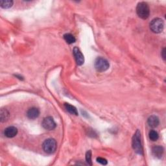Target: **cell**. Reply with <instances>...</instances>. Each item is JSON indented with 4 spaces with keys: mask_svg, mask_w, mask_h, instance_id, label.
I'll return each instance as SVG.
<instances>
[{
    "mask_svg": "<svg viewBox=\"0 0 166 166\" xmlns=\"http://www.w3.org/2000/svg\"><path fill=\"white\" fill-rule=\"evenodd\" d=\"M132 148L134 149L136 153L139 155H143V147L141 141V133L139 130H137L135 134L132 138Z\"/></svg>",
    "mask_w": 166,
    "mask_h": 166,
    "instance_id": "cell-1",
    "label": "cell"
},
{
    "mask_svg": "<svg viewBox=\"0 0 166 166\" xmlns=\"http://www.w3.org/2000/svg\"><path fill=\"white\" fill-rule=\"evenodd\" d=\"M136 12L138 16L143 19H147L149 16L150 11L149 5L145 2L139 3L136 7Z\"/></svg>",
    "mask_w": 166,
    "mask_h": 166,
    "instance_id": "cell-2",
    "label": "cell"
},
{
    "mask_svg": "<svg viewBox=\"0 0 166 166\" xmlns=\"http://www.w3.org/2000/svg\"><path fill=\"white\" fill-rule=\"evenodd\" d=\"M42 147L45 152L48 154H53L57 148V143L55 139L49 138L45 140L42 145Z\"/></svg>",
    "mask_w": 166,
    "mask_h": 166,
    "instance_id": "cell-3",
    "label": "cell"
},
{
    "mask_svg": "<svg viewBox=\"0 0 166 166\" xmlns=\"http://www.w3.org/2000/svg\"><path fill=\"white\" fill-rule=\"evenodd\" d=\"M164 28V21L161 18H155L150 23V29L155 33H160Z\"/></svg>",
    "mask_w": 166,
    "mask_h": 166,
    "instance_id": "cell-4",
    "label": "cell"
},
{
    "mask_svg": "<svg viewBox=\"0 0 166 166\" xmlns=\"http://www.w3.org/2000/svg\"><path fill=\"white\" fill-rule=\"evenodd\" d=\"M94 66L95 68L96 69L97 71L99 72H103L109 68L110 64L107 59L101 57H99L96 60Z\"/></svg>",
    "mask_w": 166,
    "mask_h": 166,
    "instance_id": "cell-5",
    "label": "cell"
},
{
    "mask_svg": "<svg viewBox=\"0 0 166 166\" xmlns=\"http://www.w3.org/2000/svg\"><path fill=\"white\" fill-rule=\"evenodd\" d=\"M43 127L48 130H52L56 128V123L55 122L53 118L52 117H46L43 119L42 123Z\"/></svg>",
    "mask_w": 166,
    "mask_h": 166,
    "instance_id": "cell-6",
    "label": "cell"
},
{
    "mask_svg": "<svg viewBox=\"0 0 166 166\" xmlns=\"http://www.w3.org/2000/svg\"><path fill=\"white\" fill-rule=\"evenodd\" d=\"M73 53H74L77 65L79 66L83 65L84 62V58L80 49L77 47H75L74 48V50H73Z\"/></svg>",
    "mask_w": 166,
    "mask_h": 166,
    "instance_id": "cell-7",
    "label": "cell"
},
{
    "mask_svg": "<svg viewBox=\"0 0 166 166\" xmlns=\"http://www.w3.org/2000/svg\"><path fill=\"white\" fill-rule=\"evenodd\" d=\"M18 134V129L15 127H9L4 130V134L6 137L11 138L16 136Z\"/></svg>",
    "mask_w": 166,
    "mask_h": 166,
    "instance_id": "cell-8",
    "label": "cell"
},
{
    "mask_svg": "<svg viewBox=\"0 0 166 166\" xmlns=\"http://www.w3.org/2000/svg\"><path fill=\"white\" fill-rule=\"evenodd\" d=\"M40 115V110L38 109L32 107L28 110L27 112V116L31 119H35L37 118Z\"/></svg>",
    "mask_w": 166,
    "mask_h": 166,
    "instance_id": "cell-9",
    "label": "cell"
},
{
    "mask_svg": "<svg viewBox=\"0 0 166 166\" xmlns=\"http://www.w3.org/2000/svg\"><path fill=\"white\" fill-rule=\"evenodd\" d=\"M147 123L150 127L156 128L158 127L159 123H160V121H159V118L157 116H151L148 118Z\"/></svg>",
    "mask_w": 166,
    "mask_h": 166,
    "instance_id": "cell-10",
    "label": "cell"
},
{
    "mask_svg": "<svg viewBox=\"0 0 166 166\" xmlns=\"http://www.w3.org/2000/svg\"><path fill=\"white\" fill-rule=\"evenodd\" d=\"M152 152L155 157L160 158L164 153V148L161 146H155V147L152 148Z\"/></svg>",
    "mask_w": 166,
    "mask_h": 166,
    "instance_id": "cell-11",
    "label": "cell"
},
{
    "mask_svg": "<svg viewBox=\"0 0 166 166\" xmlns=\"http://www.w3.org/2000/svg\"><path fill=\"white\" fill-rule=\"evenodd\" d=\"M64 107L66 109L69 113H70L71 114L73 115H75L77 116L78 115V112L77 109L74 107V106H73L69 103H65L64 104Z\"/></svg>",
    "mask_w": 166,
    "mask_h": 166,
    "instance_id": "cell-12",
    "label": "cell"
},
{
    "mask_svg": "<svg viewBox=\"0 0 166 166\" xmlns=\"http://www.w3.org/2000/svg\"><path fill=\"white\" fill-rule=\"evenodd\" d=\"M9 117V113L7 111V110L2 109L1 110V112H0V118H1V121L5 122L7 121Z\"/></svg>",
    "mask_w": 166,
    "mask_h": 166,
    "instance_id": "cell-13",
    "label": "cell"
},
{
    "mask_svg": "<svg viewBox=\"0 0 166 166\" xmlns=\"http://www.w3.org/2000/svg\"><path fill=\"white\" fill-rule=\"evenodd\" d=\"M64 38L66 40V42H67L69 44L74 43L76 40L74 36V35H72L71 34H70V33H67V34H65L64 35Z\"/></svg>",
    "mask_w": 166,
    "mask_h": 166,
    "instance_id": "cell-14",
    "label": "cell"
},
{
    "mask_svg": "<svg viewBox=\"0 0 166 166\" xmlns=\"http://www.w3.org/2000/svg\"><path fill=\"white\" fill-rule=\"evenodd\" d=\"M0 5L3 9H9L12 6L13 2L11 1V0H2V1H0Z\"/></svg>",
    "mask_w": 166,
    "mask_h": 166,
    "instance_id": "cell-15",
    "label": "cell"
},
{
    "mask_svg": "<svg viewBox=\"0 0 166 166\" xmlns=\"http://www.w3.org/2000/svg\"><path fill=\"white\" fill-rule=\"evenodd\" d=\"M149 138H150L152 142L156 141L159 138V135L158 134V132L154 130H152L149 132Z\"/></svg>",
    "mask_w": 166,
    "mask_h": 166,
    "instance_id": "cell-16",
    "label": "cell"
},
{
    "mask_svg": "<svg viewBox=\"0 0 166 166\" xmlns=\"http://www.w3.org/2000/svg\"><path fill=\"white\" fill-rule=\"evenodd\" d=\"M86 160L87 164L90 165H92V152L91 151H88L86 154Z\"/></svg>",
    "mask_w": 166,
    "mask_h": 166,
    "instance_id": "cell-17",
    "label": "cell"
},
{
    "mask_svg": "<svg viewBox=\"0 0 166 166\" xmlns=\"http://www.w3.org/2000/svg\"><path fill=\"white\" fill-rule=\"evenodd\" d=\"M97 162L99 164H102V165H107V160H106V159L101 158V157L97 158Z\"/></svg>",
    "mask_w": 166,
    "mask_h": 166,
    "instance_id": "cell-18",
    "label": "cell"
},
{
    "mask_svg": "<svg viewBox=\"0 0 166 166\" xmlns=\"http://www.w3.org/2000/svg\"><path fill=\"white\" fill-rule=\"evenodd\" d=\"M165 49L164 48L162 51V56L164 60H165Z\"/></svg>",
    "mask_w": 166,
    "mask_h": 166,
    "instance_id": "cell-19",
    "label": "cell"
}]
</instances>
